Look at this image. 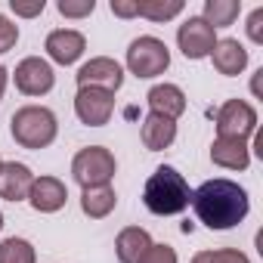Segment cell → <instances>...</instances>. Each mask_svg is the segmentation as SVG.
Returning <instances> with one entry per match:
<instances>
[{
  "label": "cell",
  "instance_id": "6da1fadb",
  "mask_svg": "<svg viewBox=\"0 0 263 263\" xmlns=\"http://www.w3.org/2000/svg\"><path fill=\"white\" fill-rule=\"evenodd\" d=\"M189 204L195 208L198 223H204V226L214 229V232H223V229L238 226V223L248 217V211H251L248 192H245L238 183L223 180V177L201 183V186L192 192V201H189Z\"/></svg>",
  "mask_w": 263,
  "mask_h": 263
},
{
  "label": "cell",
  "instance_id": "7a4b0ae2",
  "mask_svg": "<svg viewBox=\"0 0 263 263\" xmlns=\"http://www.w3.org/2000/svg\"><path fill=\"white\" fill-rule=\"evenodd\" d=\"M192 201V189L186 183V177L171 167V164H161L155 167V174L146 180V189H143V204L155 214V217H174V214H183Z\"/></svg>",
  "mask_w": 263,
  "mask_h": 263
},
{
  "label": "cell",
  "instance_id": "3957f363",
  "mask_svg": "<svg viewBox=\"0 0 263 263\" xmlns=\"http://www.w3.org/2000/svg\"><path fill=\"white\" fill-rule=\"evenodd\" d=\"M10 134L22 149H47L53 146L56 134H59V121L47 105H22L13 118H10Z\"/></svg>",
  "mask_w": 263,
  "mask_h": 263
},
{
  "label": "cell",
  "instance_id": "277c9868",
  "mask_svg": "<svg viewBox=\"0 0 263 263\" xmlns=\"http://www.w3.org/2000/svg\"><path fill=\"white\" fill-rule=\"evenodd\" d=\"M127 71L137 74V78H158L171 68V50L164 41L152 37V34H143L137 41H130L127 47Z\"/></svg>",
  "mask_w": 263,
  "mask_h": 263
},
{
  "label": "cell",
  "instance_id": "5b68a950",
  "mask_svg": "<svg viewBox=\"0 0 263 263\" xmlns=\"http://www.w3.org/2000/svg\"><path fill=\"white\" fill-rule=\"evenodd\" d=\"M115 171H118V161H115V155L105 146H87V149H81L71 158V177H74V183L81 189L108 186Z\"/></svg>",
  "mask_w": 263,
  "mask_h": 263
},
{
  "label": "cell",
  "instance_id": "8992f818",
  "mask_svg": "<svg viewBox=\"0 0 263 263\" xmlns=\"http://www.w3.org/2000/svg\"><path fill=\"white\" fill-rule=\"evenodd\" d=\"M257 134V111L245 99H229L217 111V137H235L248 140Z\"/></svg>",
  "mask_w": 263,
  "mask_h": 263
},
{
  "label": "cell",
  "instance_id": "52a82bcc",
  "mask_svg": "<svg viewBox=\"0 0 263 263\" xmlns=\"http://www.w3.org/2000/svg\"><path fill=\"white\" fill-rule=\"evenodd\" d=\"M13 81H16V90L25 93V96H47L56 84V71L47 59L41 56H28L16 65L13 71Z\"/></svg>",
  "mask_w": 263,
  "mask_h": 263
},
{
  "label": "cell",
  "instance_id": "ba28073f",
  "mask_svg": "<svg viewBox=\"0 0 263 263\" xmlns=\"http://www.w3.org/2000/svg\"><path fill=\"white\" fill-rule=\"evenodd\" d=\"M74 81H78V90L81 87H96V90H105V93L115 96L124 84V68L108 56H96V59H90L78 68Z\"/></svg>",
  "mask_w": 263,
  "mask_h": 263
},
{
  "label": "cell",
  "instance_id": "9c48e42d",
  "mask_svg": "<svg viewBox=\"0 0 263 263\" xmlns=\"http://www.w3.org/2000/svg\"><path fill=\"white\" fill-rule=\"evenodd\" d=\"M217 44V31L201 19V16H189L180 28H177V47L186 59H204L211 56Z\"/></svg>",
  "mask_w": 263,
  "mask_h": 263
},
{
  "label": "cell",
  "instance_id": "30bf717a",
  "mask_svg": "<svg viewBox=\"0 0 263 263\" xmlns=\"http://www.w3.org/2000/svg\"><path fill=\"white\" fill-rule=\"evenodd\" d=\"M111 111H115V96L105 93V90H96V87H81L74 93V115L81 124L87 127H102L111 121Z\"/></svg>",
  "mask_w": 263,
  "mask_h": 263
},
{
  "label": "cell",
  "instance_id": "8fae6325",
  "mask_svg": "<svg viewBox=\"0 0 263 263\" xmlns=\"http://www.w3.org/2000/svg\"><path fill=\"white\" fill-rule=\"evenodd\" d=\"M44 50L56 65H74L87 50V37L81 31H74V28H56V31L47 34Z\"/></svg>",
  "mask_w": 263,
  "mask_h": 263
},
{
  "label": "cell",
  "instance_id": "7c38bea8",
  "mask_svg": "<svg viewBox=\"0 0 263 263\" xmlns=\"http://www.w3.org/2000/svg\"><path fill=\"white\" fill-rule=\"evenodd\" d=\"M68 201V189L59 177H34L31 192H28V204L37 214H56L62 211Z\"/></svg>",
  "mask_w": 263,
  "mask_h": 263
},
{
  "label": "cell",
  "instance_id": "4fadbf2b",
  "mask_svg": "<svg viewBox=\"0 0 263 263\" xmlns=\"http://www.w3.org/2000/svg\"><path fill=\"white\" fill-rule=\"evenodd\" d=\"M34 174L22 161H4L0 164V198L7 201H28Z\"/></svg>",
  "mask_w": 263,
  "mask_h": 263
},
{
  "label": "cell",
  "instance_id": "5bb4252c",
  "mask_svg": "<svg viewBox=\"0 0 263 263\" xmlns=\"http://www.w3.org/2000/svg\"><path fill=\"white\" fill-rule=\"evenodd\" d=\"M211 161L217 167H226V171H248V164H251V146H248V140L217 137L211 143Z\"/></svg>",
  "mask_w": 263,
  "mask_h": 263
},
{
  "label": "cell",
  "instance_id": "9a60e30c",
  "mask_svg": "<svg viewBox=\"0 0 263 263\" xmlns=\"http://www.w3.org/2000/svg\"><path fill=\"white\" fill-rule=\"evenodd\" d=\"M211 59H214V68L226 78H235L248 68V50L235 41V37H223L214 44L211 50Z\"/></svg>",
  "mask_w": 263,
  "mask_h": 263
},
{
  "label": "cell",
  "instance_id": "2e32d148",
  "mask_svg": "<svg viewBox=\"0 0 263 263\" xmlns=\"http://www.w3.org/2000/svg\"><path fill=\"white\" fill-rule=\"evenodd\" d=\"M146 99H149L152 115H161V118H171V121H177L186 111V93L177 84H155Z\"/></svg>",
  "mask_w": 263,
  "mask_h": 263
},
{
  "label": "cell",
  "instance_id": "e0dca14e",
  "mask_svg": "<svg viewBox=\"0 0 263 263\" xmlns=\"http://www.w3.org/2000/svg\"><path fill=\"white\" fill-rule=\"evenodd\" d=\"M140 137H143V146L149 152H161V149H171L174 140H177V121L171 118H161V115H146L143 121V130H140Z\"/></svg>",
  "mask_w": 263,
  "mask_h": 263
},
{
  "label": "cell",
  "instance_id": "ac0fdd59",
  "mask_svg": "<svg viewBox=\"0 0 263 263\" xmlns=\"http://www.w3.org/2000/svg\"><path fill=\"white\" fill-rule=\"evenodd\" d=\"M152 248V235L143 226H127L115 238V254L118 263H140V257Z\"/></svg>",
  "mask_w": 263,
  "mask_h": 263
},
{
  "label": "cell",
  "instance_id": "d6986e66",
  "mask_svg": "<svg viewBox=\"0 0 263 263\" xmlns=\"http://www.w3.org/2000/svg\"><path fill=\"white\" fill-rule=\"evenodd\" d=\"M118 204V195L111 186H90L81 192V211L90 217V220H105Z\"/></svg>",
  "mask_w": 263,
  "mask_h": 263
},
{
  "label": "cell",
  "instance_id": "ffe728a7",
  "mask_svg": "<svg viewBox=\"0 0 263 263\" xmlns=\"http://www.w3.org/2000/svg\"><path fill=\"white\" fill-rule=\"evenodd\" d=\"M241 13V0H204V13L201 19L217 31V28H229Z\"/></svg>",
  "mask_w": 263,
  "mask_h": 263
},
{
  "label": "cell",
  "instance_id": "44dd1931",
  "mask_svg": "<svg viewBox=\"0 0 263 263\" xmlns=\"http://www.w3.org/2000/svg\"><path fill=\"white\" fill-rule=\"evenodd\" d=\"M186 10L183 0H137V13L149 22H171Z\"/></svg>",
  "mask_w": 263,
  "mask_h": 263
},
{
  "label": "cell",
  "instance_id": "7402d4cb",
  "mask_svg": "<svg viewBox=\"0 0 263 263\" xmlns=\"http://www.w3.org/2000/svg\"><path fill=\"white\" fill-rule=\"evenodd\" d=\"M34 245L28 238H4L0 241V263H34Z\"/></svg>",
  "mask_w": 263,
  "mask_h": 263
},
{
  "label": "cell",
  "instance_id": "603a6c76",
  "mask_svg": "<svg viewBox=\"0 0 263 263\" xmlns=\"http://www.w3.org/2000/svg\"><path fill=\"white\" fill-rule=\"evenodd\" d=\"M56 10H59L65 19H87V16H93V10H96V0H59Z\"/></svg>",
  "mask_w": 263,
  "mask_h": 263
},
{
  "label": "cell",
  "instance_id": "cb8c5ba5",
  "mask_svg": "<svg viewBox=\"0 0 263 263\" xmlns=\"http://www.w3.org/2000/svg\"><path fill=\"white\" fill-rule=\"evenodd\" d=\"M16 41H19V25L10 22L4 13H0V56L10 53V50L16 47Z\"/></svg>",
  "mask_w": 263,
  "mask_h": 263
},
{
  "label": "cell",
  "instance_id": "d4e9b609",
  "mask_svg": "<svg viewBox=\"0 0 263 263\" xmlns=\"http://www.w3.org/2000/svg\"><path fill=\"white\" fill-rule=\"evenodd\" d=\"M140 263H177V251L171 245H155L152 241V248L140 257Z\"/></svg>",
  "mask_w": 263,
  "mask_h": 263
},
{
  "label": "cell",
  "instance_id": "484cf974",
  "mask_svg": "<svg viewBox=\"0 0 263 263\" xmlns=\"http://www.w3.org/2000/svg\"><path fill=\"white\" fill-rule=\"evenodd\" d=\"M10 10L16 13V16H22V19H34V16H41L44 10H47V0H10Z\"/></svg>",
  "mask_w": 263,
  "mask_h": 263
},
{
  "label": "cell",
  "instance_id": "4316f807",
  "mask_svg": "<svg viewBox=\"0 0 263 263\" xmlns=\"http://www.w3.org/2000/svg\"><path fill=\"white\" fill-rule=\"evenodd\" d=\"M208 263H251V260L238 248H220V251H208Z\"/></svg>",
  "mask_w": 263,
  "mask_h": 263
},
{
  "label": "cell",
  "instance_id": "83f0119b",
  "mask_svg": "<svg viewBox=\"0 0 263 263\" xmlns=\"http://www.w3.org/2000/svg\"><path fill=\"white\" fill-rule=\"evenodd\" d=\"M248 37L254 44H263V7H257L251 16H248Z\"/></svg>",
  "mask_w": 263,
  "mask_h": 263
},
{
  "label": "cell",
  "instance_id": "f1b7e54d",
  "mask_svg": "<svg viewBox=\"0 0 263 263\" xmlns=\"http://www.w3.org/2000/svg\"><path fill=\"white\" fill-rule=\"evenodd\" d=\"M111 13L118 16V19H134V16H140L137 13V0H111Z\"/></svg>",
  "mask_w": 263,
  "mask_h": 263
},
{
  "label": "cell",
  "instance_id": "f546056e",
  "mask_svg": "<svg viewBox=\"0 0 263 263\" xmlns=\"http://www.w3.org/2000/svg\"><path fill=\"white\" fill-rule=\"evenodd\" d=\"M7 84H10V71L0 65V102H4V93H7Z\"/></svg>",
  "mask_w": 263,
  "mask_h": 263
},
{
  "label": "cell",
  "instance_id": "4dcf8cb0",
  "mask_svg": "<svg viewBox=\"0 0 263 263\" xmlns=\"http://www.w3.org/2000/svg\"><path fill=\"white\" fill-rule=\"evenodd\" d=\"M254 152H257V158H263V134H257V140H254Z\"/></svg>",
  "mask_w": 263,
  "mask_h": 263
},
{
  "label": "cell",
  "instance_id": "1f68e13d",
  "mask_svg": "<svg viewBox=\"0 0 263 263\" xmlns=\"http://www.w3.org/2000/svg\"><path fill=\"white\" fill-rule=\"evenodd\" d=\"M192 263H208V251H198V254L192 257Z\"/></svg>",
  "mask_w": 263,
  "mask_h": 263
},
{
  "label": "cell",
  "instance_id": "d6a6232c",
  "mask_svg": "<svg viewBox=\"0 0 263 263\" xmlns=\"http://www.w3.org/2000/svg\"><path fill=\"white\" fill-rule=\"evenodd\" d=\"M0 229H4V214H0Z\"/></svg>",
  "mask_w": 263,
  "mask_h": 263
},
{
  "label": "cell",
  "instance_id": "836d02e7",
  "mask_svg": "<svg viewBox=\"0 0 263 263\" xmlns=\"http://www.w3.org/2000/svg\"><path fill=\"white\" fill-rule=\"evenodd\" d=\"M0 164H4V158H0Z\"/></svg>",
  "mask_w": 263,
  "mask_h": 263
}]
</instances>
